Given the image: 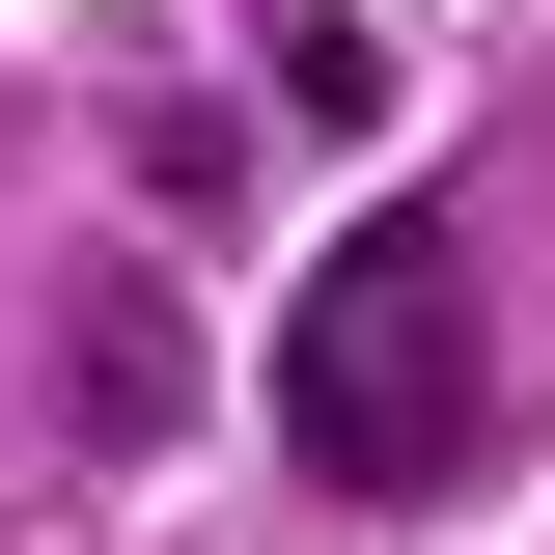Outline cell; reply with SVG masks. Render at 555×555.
I'll return each mask as SVG.
<instances>
[{
	"label": "cell",
	"instance_id": "1",
	"mask_svg": "<svg viewBox=\"0 0 555 555\" xmlns=\"http://www.w3.org/2000/svg\"><path fill=\"white\" fill-rule=\"evenodd\" d=\"M500 416V334H473V250L444 222H361L334 278H306V334H278V444L334 500H444Z\"/></svg>",
	"mask_w": 555,
	"mask_h": 555
}]
</instances>
